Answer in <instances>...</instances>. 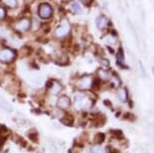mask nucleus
<instances>
[{
	"label": "nucleus",
	"instance_id": "11",
	"mask_svg": "<svg viewBox=\"0 0 154 153\" xmlns=\"http://www.w3.org/2000/svg\"><path fill=\"white\" fill-rule=\"evenodd\" d=\"M71 9L74 11L75 13H82L83 11V7L81 5L80 2L78 1H72L71 4Z\"/></svg>",
	"mask_w": 154,
	"mask_h": 153
},
{
	"label": "nucleus",
	"instance_id": "21",
	"mask_svg": "<svg viewBox=\"0 0 154 153\" xmlns=\"http://www.w3.org/2000/svg\"><path fill=\"white\" fill-rule=\"evenodd\" d=\"M5 15H6V11H5L3 7L0 6V19H3Z\"/></svg>",
	"mask_w": 154,
	"mask_h": 153
},
{
	"label": "nucleus",
	"instance_id": "22",
	"mask_svg": "<svg viewBox=\"0 0 154 153\" xmlns=\"http://www.w3.org/2000/svg\"><path fill=\"white\" fill-rule=\"evenodd\" d=\"M82 1H84L85 3H89V2L91 1V0H82Z\"/></svg>",
	"mask_w": 154,
	"mask_h": 153
},
{
	"label": "nucleus",
	"instance_id": "4",
	"mask_svg": "<svg viewBox=\"0 0 154 153\" xmlns=\"http://www.w3.org/2000/svg\"><path fill=\"white\" fill-rule=\"evenodd\" d=\"M90 101L88 100V98L85 97L84 95H75V108L77 110H82L85 109L87 107H89Z\"/></svg>",
	"mask_w": 154,
	"mask_h": 153
},
{
	"label": "nucleus",
	"instance_id": "14",
	"mask_svg": "<svg viewBox=\"0 0 154 153\" xmlns=\"http://www.w3.org/2000/svg\"><path fill=\"white\" fill-rule=\"evenodd\" d=\"M118 97L120 98L121 101H123V102H125V101L127 100V92L125 89H121V90L118 91Z\"/></svg>",
	"mask_w": 154,
	"mask_h": 153
},
{
	"label": "nucleus",
	"instance_id": "20",
	"mask_svg": "<svg viewBox=\"0 0 154 153\" xmlns=\"http://www.w3.org/2000/svg\"><path fill=\"white\" fill-rule=\"evenodd\" d=\"M100 63L102 66H104V67H109V65H110L109 60H106V59H101L100 60Z\"/></svg>",
	"mask_w": 154,
	"mask_h": 153
},
{
	"label": "nucleus",
	"instance_id": "2",
	"mask_svg": "<svg viewBox=\"0 0 154 153\" xmlns=\"http://www.w3.org/2000/svg\"><path fill=\"white\" fill-rule=\"evenodd\" d=\"M15 59V51L10 48H2L0 50V62L10 63Z\"/></svg>",
	"mask_w": 154,
	"mask_h": 153
},
{
	"label": "nucleus",
	"instance_id": "7",
	"mask_svg": "<svg viewBox=\"0 0 154 153\" xmlns=\"http://www.w3.org/2000/svg\"><path fill=\"white\" fill-rule=\"evenodd\" d=\"M0 109H2V110L7 112V113H12L13 112V106L6 99H4L1 96H0Z\"/></svg>",
	"mask_w": 154,
	"mask_h": 153
},
{
	"label": "nucleus",
	"instance_id": "19",
	"mask_svg": "<svg viewBox=\"0 0 154 153\" xmlns=\"http://www.w3.org/2000/svg\"><path fill=\"white\" fill-rule=\"evenodd\" d=\"M112 80H113V84H114V86L115 87H119L120 86V80H119V78L117 76H114L112 78Z\"/></svg>",
	"mask_w": 154,
	"mask_h": 153
},
{
	"label": "nucleus",
	"instance_id": "6",
	"mask_svg": "<svg viewBox=\"0 0 154 153\" xmlns=\"http://www.w3.org/2000/svg\"><path fill=\"white\" fill-rule=\"evenodd\" d=\"M57 105L60 110H66L71 106V99L68 96H60L57 100Z\"/></svg>",
	"mask_w": 154,
	"mask_h": 153
},
{
	"label": "nucleus",
	"instance_id": "18",
	"mask_svg": "<svg viewBox=\"0 0 154 153\" xmlns=\"http://www.w3.org/2000/svg\"><path fill=\"white\" fill-rule=\"evenodd\" d=\"M117 60L119 63H122L124 60V54H123V51H122V50H119V53L117 54Z\"/></svg>",
	"mask_w": 154,
	"mask_h": 153
},
{
	"label": "nucleus",
	"instance_id": "5",
	"mask_svg": "<svg viewBox=\"0 0 154 153\" xmlns=\"http://www.w3.org/2000/svg\"><path fill=\"white\" fill-rule=\"evenodd\" d=\"M30 26H31V22H30V20L28 18L20 19L15 25V27L20 31H26V30L29 29Z\"/></svg>",
	"mask_w": 154,
	"mask_h": 153
},
{
	"label": "nucleus",
	"instance_id": "9",
	"mask_svg": "<svg viewBox=\"0 0 154 153\" xmlns=\"http://www.w3.org/2000/svg\"><path fill=\"white\" fill-rule=\"evenodd\" d=\"M96 23H97V27L99 29H105V28L108 27V25H109V20L106 16L101 15L97 18Z\"/></svg>",
	"mask_w": 154,
	"mask_h": 153
},
{
	"label": "nucleus",
	"instance_id": "17",
	"mask_svg": "<svg viewBox=\"0 0 154 153\" xmlns=\"http://www.w3.org/2000/svg\"><path fill=\"white\" fill-rule=\"evenodd\" d=\"M104 140H105V135H104L103 133H99L97 136H96V138H95V141L97 143L104 142Z\"/></svg>",
	"mask_w": 154,
	"mask_h": 153
},
{
	"label": "nucleus",
	"instance_id": "16",
	"mask_svg": "<svg viewBox=\"0 0 154 153\" xmlns=\"http://www.w3.org/2000/svg\"><path fill=\"white\" fill-rule=\"evenodd\" d=\"M92 153H106L105 149H103L101 146L96 145L92 147Z\"/></svg>",
	"mask_w": 154,
	"mask_h": 153
},
{
	"label": "nucleus",
	"instance_id": "15",
	"mask_svg": "<svg viewBox=\"0 0 154 153\" xmlns=\"http://www.w3.org/2000/svg\"><path fill=\"white\" fill-rule=\"evenodd\" d=\"M99 76H100V78L102 80H109L110 78V74L108 73V72L107 71H104V70H100L99 71Z\"/></svg>",
	"mask_w": 154,
	"mask_h": 153
},
{
	"label": "nucleus",
	"instance_id": "10",
	"mask_svg": "<svg viewBox=\"0 0 154 153\" xmlns=\"http://www.w3.org/2000/svg\"><path fill=\"white\" fill-rule=\"evenodd\" d=\"M29 83L34 87H40L43 84V79L42 76H36L33 75L29 78Z\"/></svg>",
	"mask_w": 154,
	"mask_h": 153
},
{
	"label": "nucleus",
	"instance_id": "13",
	"mask_svg": "<svg viewBox=\"0 0 154 153\" xmlns=\"http://www.w3.org/2000/svg\"><path fill=\"white\" fill-rule=\"evenodd\" d=\"M3 3L9 8H15L17 6V0H3Z\"/></svg>",
	"mask_w": 154,
	"mask_h": 153
},
{
	"label": "nucleus",
	"instance_id": "12",
	"mask_svg": "<svg viewBox=\"0 0 154 153\" xmlns=\"http://www.w3.org/2000/svg\"><path fill=\"white\" fill-rule=\"evenodd\" d=\"M51 94H54V95H57V94H59L60 90H62V85H60L59 83H54L53 84V85H51Z\"/></svg>",
	"mask_w": 154,
	"mask_h": 153
},
{
	"label": "nucleus",
	"instance_id": "8",
	"mask_svg": "<svg viewBox=\"0 0 154 153\" xmlns=\"http://www.w3.org/2000/svg\"><path fill=\"white\" fill-rule=\"evenodd\" d=\"M91 86H92V79L90 77H84L78 82V87L80 89H83V90H87V89L91 88Z\"/></svg>",
	"mask_w": 154,
	"mask_h": 153
},
{
	"label": "nucleus",
	"instance_id": "1",
	"mask_svg": "<svg viewBox=\"0 0 154 153\" xmlns=\"http://www.w3.org/2000/svg\"><path fill=\"white\" fill-rule=\"evenodd\" d=\"M37 13L40 18L42 19H48L51 18V15L54 13V10L51 6L48 3H42L38 6V10H37Z\"/></svg>",
	"mask_w": 154,
	"mask_h": 153
},
{
	"label": "nucleus",
	"instance_id": "23",
	"mask_svg": "<svg viewBox=\"0 0 154 153\" xmlns=\"http://www.w3.org/2000/svg\"><path fill=\"white\" fill-rule=\"evenodd\" d=\"M152 72H153V75H154V67L152 68Z\"/></svg>",
	"mask_w": 154,
	"mask_h": 153
},
{
	"label": "nucleus",
	"instance_id": "3",
	"mask_svg": "<svg viewBox=\"0 0 154 153\" xmlns=\"http://www.w3.org/2000/svg\"><path fill=\"white\" fill-rule=\"evenodd\" d=\"M69 29H71V26H69V22L66 21H63L59 26L57 27L56 31H54V35L59 38H63L68 35V33L69 32Z\"/></svg>",
	"mask_w": 154,
	"mask_h": 153
}]
</instances>
